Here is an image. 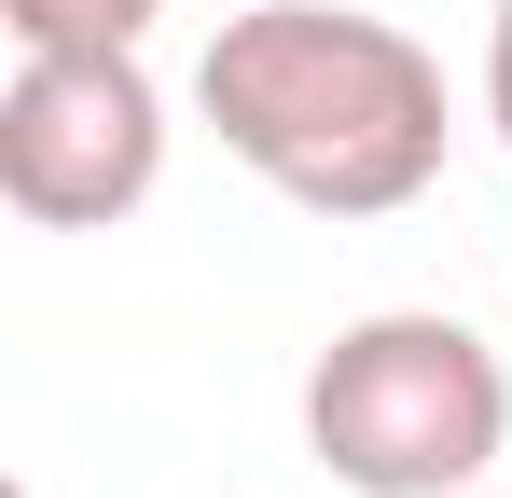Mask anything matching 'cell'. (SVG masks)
<instances>
[{
	"label": "cell",
	"mask_w": 512,
	"mask_h": 498,
	"mask_svg": "<svg viewBox=\"0 0 512 498\" xmlns=\"http://www.w3.org/2000/svg\"><path fill=\"white\" fill-rule=\"evenodd\" d=\"M167 0H0L14 56H139Z\"/></svg>",
	"instance_id": "cell-4"
},
{
	"label": "cell",
	"mask_w": 512,
	"mask_h": 498,
	"mask_svg": "<svg viewBox=\"0 0 512 498\" xmlns=\"http://www.w3.org/2000/svg\"><path fill=\"white\" fill-rule=\"evenodd\" d=\"M194 111L263 194H291L319 222H402L443 180V139H457L429 42L388 14H346V0L222 14V42L194 56Z\"/></svg>",
	"instance_id": "cell-1"
},
{
	"label": "cell",
	"mask_w": 512,
	"mask_h": 498,
	"mask_svg": "<svg viewBox=\"0 0 512 498\" xmlns=\"http://www.w3.org/2000/svg\"><path fill=\"white\" fill-rule=\"evenodd\" d=\"M471 498H485V485H471Z\"/></svg>",
	"instance_id": "cell-6"
},
{
	"label": "cell",
	"mask_w": 512,
	"mask_h": 498,
	"mask_svg": "<svg viewBox=\"0 0 512 498\" xmlns=\"http://www.w3.org/2000/svg\"><path fill=\"white\" fill-rule=\"evenodd\" d=\"M167 180V83L139 56H14L0 83V194L42 236H111Z\"/></svg>",
	"instance_id": "cell-3"
},
{
	"label": "cell",
	"mask_w": 512,
	"mask_h": 498,
	"mask_svg": "<svg viewBox=\"0 0 512 498\" xmlns=\"http://www.w3.org/2000/svg\"><path fill=\"white\" fill-rule=\"evenodd\" d=\"M499 443H512V374L443 305H374L305 360V457L360 498H471Z\"/></svg>",
	"instance_id": "cell-2"
},
{
	"label": "cell",
	"mask_w": 512,
	"mask_h": 498,
	"mask_svg": "<svg viewBox=\"0 0 512 498\" xmlns=\"http://www.w3.org/2000/svg\"><path fill=\"white\" fill-rule=\"evenodd\" d=\"M485 125H499V153H512V0L485 14Z\"/></svg>",
	"instance_id": "cell-5"
}]
</instances>
